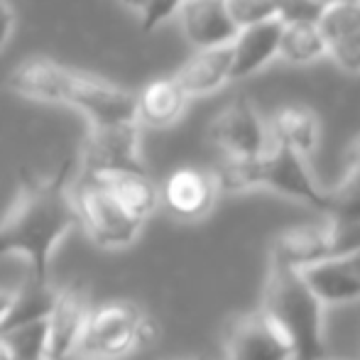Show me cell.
I'll return each mask as SVG.
<instances>
[{
	"label": "cell",
	"instance_id": "cell-25",
	"mask_svg": "<svg viewBox=\"0 0 360 360\" xmlns=\"http://www.w3.org/2000/svg\"><path fill=\"white\" fill-rule=\"evenodd\" d=\"M226 5L238 27L277 18L280 13V0H226Z\"/></svg>",
	"mask_w": 360,
	"mask_h": 360
},
{
	"label": "cell",
	"instance_id": "cell-4",
	"mask_svg": "<svg viewBox=\"0 0 360 360\" xmlns=\"http://www.w3.org/2000/svg\"><path fill=\"white\" fill-rule=\"evenodd\" d=\"M155 336V323L133 302H105L89 314L79 356L96 360H120L145 348Z\"/></svg>",
	"mask_w": 360,
	"mask_h": 360
},
{
	"label": "cell",
	"instance_id": "cell-7",
	"mask_svg": "<svg viewBox=\"0 0 360 360\" xmlns=\"http://www.w3.org/2000/svg\"><path fill=\"white\" fill-rule=\"evenodd\" d=\"M125 172H145L140 155V123L91 125L81 147V176L91 181L108 179Z\"/></svg>",
	"mask_w": 360,
	"mask_h": 360
},
{
	"label": "cell",
	"instance_id": "cell-9",
	"mask_svg": "<svg viewBox=\"0 0 360 360\" xmlns=\"http://www.w3.org/2000/svg\"><path fill=\"white\" fill-rule=\"evenodd\" d=\"M223 360H297V353L285 328L257 307L228 326Z\"/></svg>",
	"mask_w": 360,
	"mask_h": 360
},
{
	"label": "cell",
	"instance_id": "cell-29",
	"mask_svg": "<svg viewBox=\"0 0 360 360\" xmlns=\"http://www.w3.org/2000/svg\"><path fill=\"white\" fill-rule=\"evenodd\" d=\"M13 25H15L13 8H10L8 0H0V47L8 42L10 32H13Z\"/></svg>",
	"mask_w": 360,
	"mask_h": 360
},
{
	"label": "cell",
	"instance_id": "cell-30",
	"mask_svg": "<svg viewBox=\"0 0 360 360\" xmlns=\"http://www.w3.org/2000/svg\"><path fill=\"white\" fill-rule=\"evenodd\" d=\"M13 294H15V289L0 287V321H3V316H5V314H8L10 302H13Z\"/></svg>",
	"mask_w": 360,
	"mask_h": 360
},
{
	"label": "cell",
	"instance_id": "cell-1",
	"mask_svg": "<svg viewBox=\"0 0 360 360\" xmlns=\"http://www.w3.org/2000/svg\"><path fill=\"white\" fill-rule=\"evenodd\" d=\"M74 160H67L52 176H34L22 172L18 199L0 221V257H22L30 277L49 282V265L59 243L76 226L74 194L69 179Z\"/></svg>",
	"mask_w": 360,
	"mask_h": 360
},
{
	"label": "cell",
	"instance_id": "cell-31",
	"mask_svg": "<svg viewBox=\"0 0 360 360\" xmlns=\"http://www.w3.org/2000/svg\"><path fill=\"white\" fill-rule=\"evenodd\" d=\"M0 360H13V353H10V348L3 336H0Z\"/></svg>",
	"mask_w": 360,
	"mask_h": 360
},
{
	"label": "cell",
	"instance_id": "cell-12",
	"mask_svg": "<svg viewBox=\"0 0 360 360\" xmlns=\"http://www.w3.org/2000/svg\"><path fill=\"white\" fill-rule=\"evenodd\" d=\"M302 275L326 309L360 302V243L304 267Z\"/></svg>",
	"mask_w": 360,
	"mask_h": 360
},
{
	"label": "cell",
	"instance_id": "cell-28",
	"mask_svg": "<svg viewBox=\"0 0 360 360\" xmlns=\"http://www.w3.org/2000/svg\"><path fill=\"white\" fill-rule=\"evenodd\" d=\"M323 5L316 0H280V13L277 18L282 22H316Z\"/></svg>",
	"mask_w": 360,
	"mask_h": 360
},
{
	"label": "cell",
	"instance_id": "cell-32",
	"mask_svg": "<svg viewBox=\"0 0 360 360\" xmlns=\"http://www.w3.org/2000/svg\"><path fill=\"white\" fill-rule=\"evenodd\" d=\"M123 5H128L130 10H135V13H140L143 10V5H145V0H120Z\"/></svg>",
	"mask_w": 360,
	"mask_h": 360
},
{
	"label": "cell",
	"instance_id": "cell-18",
	"mask_svg": "<svg viewBox=\"0 0 360 360\" xmlns=\"http://www.w3.org/2000/svg\"><path fill=\"white\" fill-rule=\"evenodd\" d=\"M267 125H270L272 143L285 145L307 160L316 152L321 130H319V118L309 108L302 105L280 108L272 115V120H267Z\"/></svg>",
	"mask_w": 360,
	"mask_h": 360
},
{
	"label": "cell",
	"instance_id": "cell-2",
	"mask_svg": "<svg viewBox=\"0 0 360 360\" xmlns=\"http://www.w3.org/2000/svg\"><path fill=\"white\" fill-rule=\"evenodd\" d=\"M18 96L47 103H67L81 110L91 125H115L138 120V96L103 79L69 69L54 59H25L8 76Z\"/></svg>",
	"mask_w": 360,
	"mask_h": 360
},
{
	"label": "cell",
	"instance_id": "cell-11",
	"mask_svg": "<svg viewBox=\"0 0 360 360\" xmlns=\"http://www.w3.org/2000/svg\"><path fill=\"white\" fill-rule=\"evenodd\" d=\"M91 309L94 304H91V294L86 287H59L52 311L47 316L44 360H69L79 353Z\"/></svg>",
	"mask_w": 360,
	"mask_h": 360
},
{
	"label": "cell",
	"instance_id": "cell-24",
	"mask_svg": "<svg viewBox=\"0 0 360 360\" xmlns=\"http://www.w3.org/2000/svg\"><path fill=\"white\" fill-rule=\"evenodd\" d=\"M8 343L13 360H44V338H47V321L30 323L22 328H13L0 333Z\"/></svg>",
	"mask_w": 360,
	"mask_h": 360
},
{
	"label": "cell",
	"instance_id": "cell-20",
	"mask_svg": "<svg viewBox=\"0 0 360 360\" xmlns=\"http://www.w3.org/2000/svg\"><path fill=\"white\" fill-rule=\"evenodd\" d=\"M101 184L118 199V204L135 216L138 221H147L160 209V186L147 176V172H125L101 179Z\"/></svg>",
	"mask_w": 360,
	"mask_h": 360
},
{
	"label": "cell",
	"instance_id": "cell-21",
	"mask_svg": "<svg viewBox=\"0 0 360 360\" xmlns=\"http://www.w3.org/2000/svg\"><path fill=\"white\" fill-rule=\"evenodd\" d=\"M277 57L289 64H311L328 57V42L316 22H287L282 27Z\"/></svg>",
	"mask_w": 360,
	"mask_h": 360
},
{
	"label": "cell",
	"instance_id": "cell-8",
	"mask_svg": "<svg viewBox=\"0 0 360 360\" xmlns=\"http://www.w3.org/2000/svg\"><path fill=\"white\" fill-rule=\"evenodd\" d=\"M257 189L275 191L321 214L331 209V194L316 184L314 174L309 172L307 157L277 143H272L270 150L257 160Z\"/></svg>",
	"mask_w": 360,
	"mask_h": 360
},
{
	"label": "cell",
	"instance_id": "cell-33",
	"mask_svg": "<svg viewBox=\"0 0 360 360\" xmlns=\"http://www.w3.org/2000/svg\"><path fill=\"white\" fill-rule=\"evenodd\" d=\"M319 5H323V8H326V5H333V3H343V0H316Z\"/></svg>",
	"mask_w": 360,
	"mask_h": 360
},
{
	"label": "cell",
	"instance_id": "cell-10",
	"mask_svg": "<svg viewBox=\"0 0 360 360\" xmlns=\"http://www.w3.org/2000/svg\"><path fill=\"white\" fill-rule=\"evenodd\" d=\"M209 140L226 157H260L272 147L270 125L243 96L218 110L209 125Z\"/></svg>",
	"mask_w": 360,
	"mask_h": 360
},
{
	"label": "cell",
	"instance_id": "cell-27",
	"mask_svg": "<svg viewBox=\"0 0 360 360\" xmlns=\"http://www.w3.org/2000/svg\"><path fill=\"white\" fill-rule=\"evenodd\" d=\"M184 0H145L143 10H140V30L143 32H152L162 22H167L169 18H174L179 13Z\"/></svg>",
	"mask_w": 360,
	"mask_h": 360
},
{
	"label": "cell",
	"instance_id": "cell-13",
	"mask_svg": "<svg viewBox=\"0 0 360 360\" xmlns=\"http://www.w3.org/2000/svg\"><path fill=\"white\" fill-rule=\"evenodd\" d=\"M221 194L214 172L199 167H181L172 172L160 189V204L179 221H199L209 216Z\"/></svg>",
	"mask_w": 360,
	"mask_h": 360
},
{
	"label": "cell",
	"instance_id": "cell-23",
	"mask_svg": "<svg viewBox=\"0 0 360 360\" xmlns=\"http://www.w3.org/2000/svg\"><path fill=\"white\" fill-rule=\"evenodd\" d=\"M319 30L326 42H336L360 30V0H343V3L326 5L316 20Z\"/></svg>",
	"mask_w": 360,
	"mask_h": 360
},
{
	"label": "cell",
	"instance_id": "cell-5",
	"mask_svg": "<svg viewBox=\"0 0 360 360\" xmlns=\"http://www.w3.org/2000/svg\"><path fill=\"white\" fill-rule=\"evenodd\" d=\"M360 243V221L323 214L319 221L297 223L280 231L270 243L267 260L304 270L333 252L348 250Z\"/></svg>",
	"mask_w": 360,
	"mask_h": 360
},
{
	"label": "cell",
	"instance_id": "cell-22",
	"mask_svg": "<svg viewBox=\"0 0 360 360\" xmlns=\"http://www.w3.org/2000/svg\"><path fill=\"white\" fill-rule=\"evenodd\" d=\"M328 194H331V209L326 214L360 221V138L348 150L346 172H343L341 181Z\"/></svg>",
	"mask_w": 360,
	"mask_h": 360
},
{
	"label": "cell",
	"instance_id": "cell-3",
	"mask_svg": "<svg viewBox=\"0 0 360 360\" xmlns=\"http://www.w3.org/2000/svg\"><path fill=\"white\" fill-rule=\"evenodd\" d=\"M262 309L287 331L294 343L297 360H323L326 336H323V314L326 307L316 297L302 270L267 260Z\"/></svg>",
	"mask_w": 360,
	"mask_h": 360
},
{
	"label": "cell",
	"instance_id": "cell-17",
	"mask_svg": "<svg viewBox=\"0 0 360 360\" xmlns=\"http://www.w3.org/2000/svg\"><path fill=\"white\" fill-rule=\"evenodd\" d=\"M138 96V123L150 128H169L184 115L189 96L176 79H155Z\"/></svg>",
	"mask_w": 360,
	"mask_h": 360
},
{
	"label": "cell",
	"instance_id": "cell-34",
	"mask_svg": "<svg viewBox=\"0 0 360 360\" xmlns=\"http://www.w3.org/2000/svg\"><path fill=\"white\" fill-rule=\"evenodd\" d=\"M69 360H96V358H86V356H79V353H76V356L69 358Z\"/></svg>",
	"mask_w": 360,
	"mask_h": 360
},
{
	"label": "cell",
	"instance_id": "cell-26",
	"mask_svg": "<svg viewBox=\"0 0 360 360\" xmlns=\"http://www.w3.org/2000/svg\"><path fill=\"white\" fill-rule=\"evenodd\" d=\"M328 57L348 74H360V30L328 44Z\"/></svg>",
	"mask_w": 360,
	"mask_h": 360
},
{
	"label": "cell",
	"instance_id": "cell-14",
	"mask_svg": "<svg viewBox=\"0 0 360 360\" xmlns=\"http://www.w3.org/2000/svg\"><path fill=\"white\" fill-rule=\"evenodd\" d=\"M176 15L184 37L196 49L231 44L240 30L228 13L226 0H184Z\"/></svg>",
	"mask_w": 360,
	"mask_h": 360
},
{
	"label": "cell",
	"instance_id": "cell-19",
	"mask_svg": "<svg viewBox=\"0 0 360 360\" xmlns=\"http://www.w3.org/2000/svg\"><path fill=\"white\" fill-rule=\"evenodd\" d=\"M57 292L59 287H54L52 282H39L34 277H27V282L22 287L15 289L8 314L0 321V333L30 326V323L47 321L54 299H57Z\"/></svg>",
	"mask_w": 360,
	"mask_h": 360
},
{
	"label": "cell",
	"instance_id": "cell-16",
	"mask_svg": "<svg viewBox=\"0 0 360 360\" xmlns=\"http://www.w3.org/2000/svg\"><path fill=\"white\" fill-rule=\"evenodd\" d=\"M233 67V42L221 47L199 49L184 67L176 72V84L184 89L189 98L196 96H209L231 81Z\"/></svg>",
	"mask_w": 360,
	"mask_h": 360
},
{
	"label": "cell",
	"instance_id": "cell-15",
	"mask_svg": "<svg viewBox=\"0 0 360 360\" xmlns=\"http://www.w3.org/2000/svg\"><path fill=\"white\" fill-rule=\"evenodd\" d=\"M282 27H285V22L280 18H270L238 30L236 39H233L231 81H243L257 74L277 57Z\"/></svg>",
	"mask_w": 360,
	"mask_h": 360
},
{
	"label": "cell",
	"instance_id": "cell-6",
	"mask_svg": "<svg viewBox=\"0 0 360 360\" xmlns=\"http://www.w3.org/2000/svg\"><path fill=\"white\" fill-rule=\"evenodd\" d=\"M76 223L103 250H120L135 243L145 223L130 216L101 181L84 179L74 194Z\"/></svg>",
	"mask_w": 360,
	"mask_h": 360
}]
</instances>
